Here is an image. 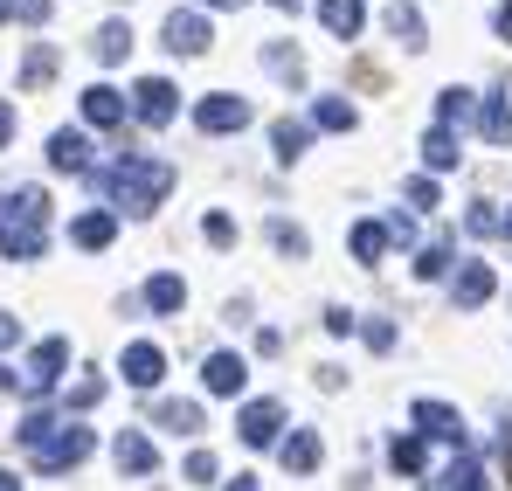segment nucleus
<instances>
[{"label": "nucleus", "instance_id": "f257e3e1", "mask_svg": "<svg viewBox=\"0 0 512 491\" xmlns=\"http://www.w3.org/2000/svg\"><path fill=\"white\" fill-rule=\"evenodd\" d=\"M42 243H49V194L42 187L0 194V256L28 263V256H42Z\"/></svg>", "mask_w": 512, "mask_h": 491}, {"label": "nucleus", "instance_id": "f03ea898", "mask_svg": "<svg viewBox=\"0 0 512 491\" xmlns=\"http://www.w3.org/2000/svg\"><path fill=\"white\" fill-rule=\"evenodd\" d=\"M104 194H111L125 215H153V208L173 194V166H167V160H139V153H125V160L104 173Z\"/></svg>", "mask_w": 512, "mask_h": 491}, {"label": "nucleus", "instance_id": "7ed1b4c3", "mask_svg": "<svg viewBox=\"0 0 512 491\" xmlns=\"http://www.w3.org/2000/svg\"><path fill=\"white\" fill-rule=\"evenodd\" d=\"M90 450H97V436H90L84 422H63V429H56V436H49V443L35 450V471L63 478V471H77V464H84Z\"/></svg>", "mask_w": 512, "mask_h": 491}, {"label": "nucleus", "instance_id": "20e7f679", "mask_svg": "<svg viewBox=\"0 0 512 491\" xmlns=\"http://www.w3.org/2000/svg\"><path fill=\"white\" fill-rule=\"evenodd\" d=\"M409 415H416V429H423V436H436V443H450L457 457L471 450V429H464V415L450 409V402H416Z\"/></svg>", "mask_w": 512, "mask_h": 491}, {"label": "nucleus", "instance_id": "39448f33", "mask_svg": "<svg viewBox=\"0 0 512 491\" xmlns=\"http://www.w3.org/2000/svg\"><path fill=\"white\" fill-rule=\"evenodd\" d=\"M194 125H201V132H215V139H222V132H243V125H250V104H243V97H229V90H215V97H201V104H194Z\"/></svg>", "mask_w": 512, "mask_h": 491}, {"label": "nucleus", "instance_id": "423d86ee", "mask_svg": "<svg viewBox=\"0 0 512 491\" xmlns=\"http://www.w3.org/2000/svg\"><path fill=\"white\" fill-rule=\"evenodd\" d=\"M492 291H499V277H492V263H478V256H471V263L450 277V305H457V312H478V305H492Z\"/></svg>", "mask_w": 512, "mask_h": 491}, {"label": "nucleus", "instance_id": "0eeeda50", "mask_svg": "<svg viewBox=\"0 0 512 491\" xmlns=\"http://www.w3.org/2000/svg\"><path fill=\"white\" fill-rule=\"evenodd\" d=\"M63 360H70V339H42V346L28 353V367H21V388H28V395H49L56 374H63Z\"/></svg>", "mask_w": 512, "mask_h": 491}, {"label": "nucleus", "instance_id": "6e6552de", "mask_svg": "<svg viewBox=\"0 0 512 491\" xmlns=\"http://www.w3.org/2000/svg\"><path fill=\"white\" fill-rule=\"evenodd\" d=\"M132 111H139L146 125H167L173 111H180V97H173L167 77H139V83H132Z\"/></svg>", "mask_w": 512, "mask_h": 491}, {"label": "nucleus", "instance_id": "1a4fd4ad", "mask_svg": "<svg viewBox=\"0 0 512 491\" xmlns=\"http://www.w3.org/2000/svg\"><path fill=\"white\" fill-rule=\"evenodd\" d=\"M111 464H118L125 478H153L160 457H153V443H146L139 429H118V436H111Z\"/></svg>", "mask_w": 512, "mask_h": 491}, {"label": "nucleus", "instance_id": "9d476101", "mask_svg": "<svg viewBox=\"0 0 512 491\" xmlns=\"http://www.w3.org/2000/svg\"><path fill=\"white\" fill-rule=\"evenodd\" d=\"M236 422H243V443H250V450H270L277 429H284V409H277V402H243Z\"/></svg>", "mask_w": 512, "mask_h": 491}, {"label": "nucleus", "instance_id": "9b49d317", "mask_svg": "<svg viewBox=\"0 0 512 491\" xmlns=\"http://www.w3.org/2000/svg\"><path fill=\"white\" fill-rule=\"evenodd\" d=\"M201 381H208V395H243V381H250V360H243V353H208Z\"/></svg>", "mask_w": 512, "mask_h": 491}, {"label": "nucleus", "instance_id": "f8f14e48", "mask_svg": "<svg viewBox=\"0 0 512 491\" xmlns=\"http://www.w3.org/2000/svg\"><path fill=\"white\" fill-rule=\"evenodd\" d=\"M118 367H125V381H132V388H160V374H167V353L139 339V346H125V360H118Z\"/></svg>", "mask_w": 512, "mask_h": 491}, {"label": "nucleus", "instance_id": "ddd939ff", "mask_svg": "<svg viewBox=\"0 0 512 491\" xmlns=\"http://www.w3.org/2000/svg\"><path fill=\"white\" fill-rule=\"evenodd\" d=\"M167 49L173 56H208V21L201 14H167Z\"/></svg>", "mask_w": 512, "mask_h": 491}, {"label": "nucleus", "instance_id": "4468645a", "mask_svg": "<svg viewBox=\"0 0 512 491\" xmlns=\"http://www.w3.org/2000/svg\"><path fill=\"white\" fill-rule=\"evenodd\" d=\"M84 125H97V132L125 125V97H118L111 83H90V90H84Z\"/></svg>", "mask_w": 512, "mask_h": 491}, {"label": "nucleus", "instance_id": "2eb2a0df", "mask_svg": "<svg viewBox=\"0 0 512 491\" xmlns=\"http://www.w3.org/2000/svg\"><path fill=\"white\" fill-rule=\"evenodd\" d=\"M49 166H56V173H90V139L63 125V132L49 139Z\"/></svg>", "mask_w": 512, "mask_h": 491}, {"label": "nucleus", "instance_id": "dca6fc26", "mask_svg": "<svg viewBox=\"0 0 512 491\" xmlns=\"http://www.w3.org/2000/svg\"><path fill=\"white\" fill-rule=\"evenodd\" d=\"M388 243H395V229H388V222H353V263H367V270H374V263L388 256Z\"/></svg>", "mask_w": 512, "mask_h": 491}, {"label": "nucleus", "instance_id": "f3484780", "mask_svg": "<svg viewBox=\"0 0 512 491\" xmlns=\"http://www.w3.org/2000/svg\"><path fill=\"white\" fill-rule=\"evenodd\" d=\"M277 457H284V471L305 478V471H319V436H312V429H291V436L277 443Z\"/></svg>", "mask_w": 512, "mask_h": 491}, {"label": "nucleus", "instance_id": "a211bd4d", "mask_svg": "<svg viewBox=\"0 0 512 491\" xmlns=\"http://www.w3.org/2000/svg\"><path fill=\"white\" fill-rule=\"evenodd\" d=\"M180 305H187V284H180L173 270H160V277L146 284V312H160V319H180Z\"/></svg>", "mask_w": 512, "mask_h": 491}, {"label": "nucleus", "instance_id": "6ab92c4d", "mask_svg": "<svg viewBox=\"0 0 512 491\" xmlns=\"http://www.w3.org/2000/svg\"><path fill=\"white\" fill-rule=\"evenodd\" d=\"M436 491H492V471H485V464H478V457L464 450V457H457V464H450V471L436 478Z\"/></svg>", "mask_w": 512, "mask_h": 491}, {"label": "nucleus", "instance_id": "aec40b11", "mask_svg": "<svg viewBox=\"0 0 512 491\" xmlns=\"http://www.w3.org/2000/svg\"><path fill=\"white\" fill-rule=\"evenodd\" d=\"M457 160H464V146H457V132H450V125L423 132V166H429V173H450Z\"/></svg>", "mask_w": 512, "mask_h": 491}, {"label": "nucleus", "instance_id": "412c9836", "mask_svg": "<svg viewBox=\"0 0 512 491\" xmlns=\"http://www.w3.org/2000/svg\"><path fill=\"white\" fill-rule=\"evenodd\" d=\"M319 21H326V35H360V21H367V7L360 0H319Z\"/></svg>", "mask_w": 512, "mask_h": 491}, {"label": "nucleus", "instance_id": "4be33fe9", "mask_svg": "<svg viewBox=\"0 0 512 491\" xmlns=\"http://www.w3.org/2000/svg\"><path fill=\"white\" fill-rule=\"evenodd\" d=\"M270 146H277V160H305V146H312V125H298V118H277L270 125Z\"/></svg>", "mask_w": 512, "mask_h": 491}, {"label": "nucleus", "instance_id": "5701e85b", "mask_svg": "<svg viewBox=\"0 0 512 491\" xmlns=\"http://www.w3.org/2000/svg\"><path fill=\"white\" fill-rule=\"evenodd\" d=\"M111 236H118V222H111L104 208H90V215H77V222H70V243H77V249H104Z\"/></svg>", "mask_w": 512, "mask_h": 491}, {"label": "nucleus", "instance_id": "b1692460", "mask_svg": "<svg viewBox=\"0 0 512 491\" xmlns=\"http://www.w3.org/2000/svg\"><path fill=\"white\" fill-rule=\"evenodd\" d=\"M388 464H395V478H423V464H429L423 436H395L388 443Z\"/></svg>", "mask_w": 512, "mask_h": 491}, {"label": "nucleus", "instance_id": "393cba45", "mask_svg": "<svg viewBox=\"0 0 512 491\" xmlns=\"http://www.w3.org/2000/svg\"><path fill=\"white\" fill-rule=\"evenodd\" d=\"M153 422H160L167 436H194V429H201V402H160Z\"/></svg>", "mask_w": 512, "mask_h": 491}, {"label": "nucleus", "instance_id": "a878e982", "mask_svg": "<svg viewBox=\"0 0 512 491\" xmlns=\"http://www.w3.org/2000/svg\"><path fill=\"white\" fill-rule=\"evenodd\" d=\"M388 35H395L402 49H423V42H429V35H423V14H416V7H402V0L388 7Z\"/></svg>", "mask_w": 512, "mask_h": 491}, {"label": "nucleus", "instance_id": "bb28decb", "mask_svg": "<svg viewBox=\"0 0 512 491\" xmlns=\"http://www.w3.org/2000/svg\"><path fill=\"white\" fill-rule=\"evenodd\" d=\"M312 125H319V132H353V125H360V111H353L346 97H319V111H312Z\"/></svg>", "mask_w": 512, "mask_h": 491}, {"label": "nucleus", "instance_id": "cd10ccee", "mask_svg": "<svg viewBox=\"0 0 512 491\" xmlns=\"http://www.w3.org/2000/svg\"><path fill=\"white\" fill-rule=\"evenodd\" d=\"M49 77H56V49H49V42H35V49H28V63H21V90H42Z\"/></svg>", "mask_w": 512, "mask_h": 491}, {"label": "nucleus", "instance_id": "c85d7f7f", "mask_svg": "<svg viewBox=\"0 0 512 491\" xmlns=\"http://www.w3.org/2000/svg\"><path fill=\"white\" fill-rule=\"evenodd\" d=\"M90 49H97V56H104V63H118V56H132V28H125V21H104V28H97V42H90Z\"/></svg>", "mask_w": 512, "mask_h": 491}, {"label": "nucleus", "instance_id": "c756f323", "mask_svg": "<svg viewBox=\"0 0 512 491\" xmlns=\"http://www.w3.org/2000/svg\"><path fill=\"white\" fill-rule=\"evenodd\" d=\"M471 111H478V97H471V90H457V83L436 97V125H464Z\"/></svg>", "mask_w": 512, "mask_h": 491}, {"label": "nucleus", "instance_id": "7c9ffc66", "mask_svg": "<svg viewBox=\"0 0 512 491\" xmlns=\"http://www.w3.org/2000/svg\"><path fill=\"white\" fill-rule=\"evenodd\" d=\"M485 139H492V146H512V104L506 97L485 104Z\"/></svg>", "mask_w": 512, "mask_h": 491}, {"label": "nucleus", "instance_id": "2f4dec72", "mask_svg": "<svg viewBox=\"0 0 512 491\" xmlns=\"http://www.w3.org/2000/svg\"><path fill=\"white\" fill-rule=\"evenodd\" d=\"M263 63H270V70H277V77H305V63H298V49H284V42H270V49H263Z\"/></svg>", "mask_w": 512, "mask_h": 491}, {"label": "nucleus", "instance_id": "473e14b6", "mask_svg": "<svg viewBox=\"0 0 512 491\" xmlns=\"http://www.w3.org/2000/svg\"><path fill=\"white\" fill-rule=\"evenodd\" d=\"M464 229H471V236H492V229H506V215H499L492 201H478V208L464 215Z\"/></svg>", "mask_w": 512, "mask_h": 491}, {"label": "nucleus", "instance_id": "72a5a7b5", "mask_svg": "<svg viewBox=\"0 0 512 491\" xmlns=\"http://www.w3.org/2000/svg\"><path fill=\"white\" fill-rule=\"evenodd\" d=\"M270 243H277V256H305V229H291V222H270Z\"/></svg>", "mask_w": 512, "mask_h": 491}, {"label": "nucleus", "instance_id": "f704fd0d", "mask_svg": "<svg viewBox=\"0 0 512 491\" xmlns=\"http://www.w3.org/2000/svg\"><path fill=\"white\" fill-rule=\"evenodd\" d=\"M443 270H450V243H429L416 256V277H443Z\"/></svg>", "mask_w": 512, "mask_h": 491}, {"label": "nucleus", "instance_id": "c9c22d12", "mask_svg": "<svg viewBox=\"0 0 512 491\" xmlns=\"http://www.w3.org/2000/svg\"><path fill=\"white\" fill-rule=\"evenodd\" d=\"M201 236H208V243H215V249H229V243H236V222H229V215L215 208V215L201 222Z\"/></svg>", "mask_w": 512, "mask_h": 491}, {"label": "nucleus", "instance_id": "e433bc0d", "mask_svg": "<svg viewBox=\"0 0 512 491\" xmlns=\"http://www.w3.org/2000/svg\"><path fill=\"white\" fill-rule=\"evenodd\" d=\"M97 395H104V374H84V381L70 388V409H97Z\"/></svg>", "mask_w": 512, "mask_h": 491}, {"label": "nucleus", "instance_id": "4c0bfd02", "mask_svg": "<svg viewBox=\"0 0 512 491\" xmlns=\"http://www.w3.org/2000/svg\"><path fill=\"white\" fill-rule=\"evenodd\" d=\"M409 208H416V215H429V208H436V180H429V173H416V180H409Z\"/></svg>", "mask_w": 512, "mask_h": 491}, {"label": "nucleus", "instance_id": "58836bf2", "mask_svg": "<svg viewBox=\"0 0 512 491\" xmlns=\"http://www.w3.org/2000/svg\"><path fill=\"white\" fill-rule=\"evenodd\" d=\"M187 485H215V457H208V450L187 457Z\"/></svg>", "mask_w": 512, "mask_h": 491}, {"label": "nucleus", "instance_id": "ea45409f", "mask_svg": "<svg viewBox=\"0 0 512 491\" xmlns=\"http://www.w3.org/2000/svg\"><path fill=\"white\" fill-rule=\"evenodd\" d=\"M14 21H28V28H42V21H49V0H14Z\"/></svg>", "mask_w": 512, "mask_h": 491}, {"label": "nucleus", "instance_id": "a19ab883", "mask_svg": "<svg viewBox=\"0 0 512 491\" xmlns=\"http://www.w3.org/2000/svg\"><path fill=\"white\" fill-rule=\"evenodd\" d=\"M367 346H381V353H388V346H395V326H388V319H374V326H367Z\"/></svg>", "mask_w": 512, "mask_h": 491}, {"label": "nucleus", "instance_id": "79ce46f5", "mask_svg": "<svg viewBox=\"0 0 512 491\" xmlns=\"http://www.w3.org/2000/svg\"><path fill=\"white\" fill-rule=\"evenodd\" d=\"M492 28H499V42H512V0H499V14H492Z\"/></svg>", "mask_w": 512, "mask_h": 491}, {"label": "nucleus", "instance_id": "37998d69", "mask_svg": "<svg viewBox=\"0 0 512 491\" xmlns=\"http://www.w3.org/2000/svg\"><path fill=\"white\" fill-rule=\"evenodd\" d=\"M14 339H21V319H7V312H0V346H14Z\"/></svg>", "mask_w": 512, "mask_h": 491}, {"label": "nucleus", "instance_id": "c03bdc74", "mask_svg": "<svg viewBox=\"0 0 512 491\" xmlns=\"http://www.w3.org/2000/svg\"><path fill=\"white\" fill-rule=\"evenodd\" d=\"M14 139V104H0V146Z\"/></svg>", "mask_w": 512, "mask_h": 491}, {"label": "nucleus", "instance_id": "a18cd8bd", "mask_svg": "<svg viewBox=\"0 0 512 491\" xmlns=\"http://www.w3.org/2000/svg\"><path fill=\"white\" fill-rule=\"evenodd\" d=\"M0 491H21V478H14V471H0Z\"/></svg>", "mask_w": 512, "mask_h": 491}, {"label": "nucleus", "instance_id": "49530a36", "mask_svg": "<svg viewBox=\"0 0 512 491\" xmlns=\"http://www.w3.org/2000/svg\"><path fill=\"white\" fill-rule=\"evenodd\" d=\"M229 491H256V485H250V478H229Z\"/></svg>", "mask_w": 512, "mask_h": 491}, {"label": "nucleus", "instance_id": "de8ad7c7", "mask_svg": "<svg viewBox=\"0 0 512 491\" xmlns=\"http://www.w3.org/2000/svg\"><path fill=\"white\" fill-rule=\"evenodd\" d=\"M270 7H284V14H298V0H270Z\"/></svg>", "mask_w": 512, "mask_h": 491}, {"label": "nucleus", "instance_id": "09e8293b", "mask_svg": "<svg viewBox=\"0 0 512 491\" xmlns=\"http://www.w3.org/2000/svg\"><path fill=\"white\" fill-rule=\"evenodd\" d=\"M208 7H250V0H208Z\"/></svg>", "mask_w": 512, "mask_h": 491}, {"label": "nucleus", "instance_id": "8fccbe9b", "mask_svg": "<svg viewBox=\"0 0 512 491\" xmlns=\"http://www.w3.org/2000/svg\"><path fill=\"white\" fill-rule=\"evenodd\" d=\"M7 14H14V0H0V21H7Z\"/></svg>", "mask_w": 512, "mask_h": 491}, {"label": "nucleus", "instance_id": "3c124183", "mask_svg": "<svg viewBox=\"0 0 512 491\" xmlns=\"http://www.w3.org/2000/svg\"><path fill=\"white\" fill-rule=\"evenodd\" d=\"M0 388H14V374H7V367H0Z\"/></svg>", "mask_w": 512, "mask_h": 491}, {"label": "nucleus", "instance_id": "603ef678", "mask_svg": "<svg viewBox=\"0 0 512 491\" xmlns=\"http://www.w3.org/2000/svg\"><path fill=\"white\" fill-rule=\"evenodd\" d=\"M499 236H506V243H512V215H506V229H499Z\"/></svg>", "mask_w": 512, "mask_h": 491}, {"label": "nucleus", "instance_id": "864d4df0", "mask_svg": "<svg viewBox=\"0 0 512 491\" xmlns=\"http://www.w3.org/2000/svg\"><path fill=\"white\" fill-rule=\"evenodd\" d=\"M506 457H512V450H506Z\"/></svg>", "mask_w": 512, "mask_h": 491}]
</instances>
